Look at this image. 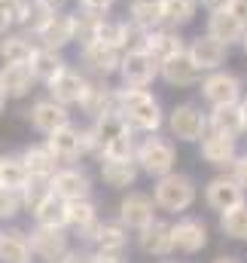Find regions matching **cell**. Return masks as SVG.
Masks as SVG:
<instances>
[{
    "instance_id": "cell-1",
    "label": "cell",
    "mask_w": 247,
    "mask_h": 263,
    "mask_svg": "<svg viewBox=\"0 0 247 263\" xmlns=\"http://www.w3.org/2000/svg\"><path fill=\"white\" fill-rule=\"evenodd\" d=\"M119 114L128 120V126L137 132H156L162 126V104L153 92L147 89H134V86H122L119 89Z\"/></svg>"
},
{
    "instance_id": "cell-2",
    "label": "cell",
    "mask_w": 247,
    "mask_h": 263,
    "mask_svg": "<svg viewBox=\"0 0 247 263\" xmlns=\"http://www.w3.org/2000/svg\"><path fill=\"white\" fill-rule=\"evenodd\" d=\"M137 165H140V172H147V175H153V178H165V175H171L174 172V162H177V153H174V147H171V141H165V138H159V135H153L150 132V138H143L140 141V147H137Z\"/></svg>"
},
{
    "instance_id": "cell-3",
    "label": "cell",
    "mask_w": 247,
    "mask_h": 263,
    "mask_svg": "<svg viewBox=\"0 0 247 263\" xmlns=\"http://www.w3.org/2000/svg\"><path fill=\"white\" fill-rule=\"evenodd\" d=\"M195 202V184L189 175L171 172L165 178H159L156 184V205H162L165 211H186Z\"/></svg>"
},
{
    "instance_id": "cell-4",
    "label": "cell",
    "mask_w": 247,
    "mask_h": 263,
    "mask_svg": "<svg viewBox=\"0 0 247 263\" xmlns=\"http://www.w3.org/2000/svg\"><path fill=\"white\" fill-rule=\"evenodd\" d=\"M159 73H162V62H159L153 52H147V49L125 52L122 67H119L122 86H134V89H147Z\"/></svg>"
},
{
    "instance_id": "cell-5",
    "label": "cell",
    "mask_w": 247,
    "mask_h": 263,
    "mask_svg": "<svg viewBox=\"0 0 247 263\" xmlns=\"http://www.w3.org/2000/svg\"><path fill=\"white\" fill-rule=\"evenodd\" d=\"M201 98L211 107H223V104H238L241 101V80L229 70H211L201 80Z\"/></svg>"
},
{
    "instance_id": "cell-6",
    "label": "cell",
    "mask_w": 247,
    "mask_h": 263,
    "mask_svg": "<svg viewBox=\"0 0 247 263\" xmlns=\"http://www.w3.org/2000/svg\"><path fill=\"white\" fill-rule=\"evenodd\" d=\"M79 59H83V65L89 67L95 77H110V73H119L125 52L119 46H110L104 40H95V43L79 46Z\"/></svg>"
},
{
    "instance_id": "cell-7",
    "label": "cell",
    "mask_w": 247,
    "mask_h": 263,
    "mask_svg": "<svg viewBox=\"0 0 247 263\" xmlns=\"http://www.w3.org/2000/svg\"><path fill=\"white\" fill-rule=\"evenodd\" d=\"M168 129L177 141H201L208 135V117L195 104H177L168 117Z\"/></svg>"
},
{
    "instance_id": "cell-8",
    "label": "cell",
    "mask_w": 247,
    "mask_h": 263,
    "mask_svg": "<svg viewBox=\"0 0 247 263\" xmlns=\"http://www.w3.org/2000/svg\"><path fill=\"white\" fill-rule=\"evenodd\" d=\"M244 31H247V25L226 3H217L214 9H208V34L217 37V40H223L226 46L241 43L244 40Z\"/></svg>"
},
{
    "instance_id": "cell-9",
    "label": "cell",
    "mask_w": 247,
    "mask_h": 263,
    "mask_svg": "<svg viewBox=\"0 0 247 263\" xmlns=\"http://www.w3.org/2000/svg\"><path fill=\"white\" fill-rule=\"evenodd\" d=\"M89 86H92V80H89L83 70H76V67H64L61 73L49 83V92H52L55 101H61V104L70 107V104H83Z\"/></svg>"
},
{
    "instance_id": "cell-10",
    "label": "cell",
    "mask_w": 247,
    "mask_h": 263,
    "mask_svg": "<svg viewBox=\"0 0 247 263\" xmlns=\"http://www.w3.org/2000/svg\"><path fill=\"white\" fill-rule=\"evenodd\" d=\"M186 52L192 55V62L201 67V70H220L223 62H226V55H229V46L223 43V40H217V37H211V34H198V37H192L189 40V46H186Z\"/></svg>"
},
{
    "instance_id": "cell-11",
    "label": "cell",
    "mask_w": 247,
    "mask_h": 263,
    "mask_svg": "<svg viewBox=\"0 0 247 263\" xmlns=\"http://www.w3.org/2000/svg\"><path fill=\"white\" fill-rule=\"evenodd\" d=\"M37 43L40 46H46V49H58L61 52L64 46H70V43H76V37H73V12H64L58 9L37 34Z\"/></svg>"
},
{
    "instance_id": "cell-12",
    "label": "cell",
    "mask_w": 247,
    "mask_h": 263,
    "mask_svg": "<svg viewBox=\"0 0 247 263\" xmlns=\"http://www.w3.org/2000/svg\"><path fill=\"white\" fill-rule=\"evenodd\" d=\"M37 37L28 31H9L0 37V62L3 65H31L37 52Z\"/></svg>"
},
{
    "instance_id": "cell-13",
    "label": "cell",
    "mask_w": 247,
    "mask_h": 263,
    "mask_svg": "<svg viewBox=\"0 0 247 263\" xmlns=\"http://www.w3.org/2000/svg\"><path fill=\"white\" fill-rule=\"evenodd\" d=\"M201 73H204V70L192 62V55H189V52H180V55L162 62V73H159V77H162L168 86L189 89V86H201Z\"/></svg>"
},
{
    "instance_id": "cell-14",
    "label": "cell",
    "mask_w": 247,
    "mask_h": 263,
    "mask_svg": "<svg viewBox=\"0 0 247 263\" xmlns=\"http://www.w3.org/2000/svg\"><path fill=\"white\" fill-rule=\"evenodd\" d=\"M70 123V114H67V104L55 101V98H43L31 107V126L43 135H52L58 132L61 126Z\"/></svg>"
},
{
    "instance_id": "cell-15",
    "label": "cell",
    "mask_w": 247,
    "mask_h": 263,
    "mask_svg": "<svg viewBox=\"0 0 247 263\" xmlns=\"http://www.w3.org/2000/svg\"><path fill=\"white\" fill-rule=\"evenodd\" d=\"M204 196H208V205H211L214 211L223 214V211H229V208L244 205V187H241L235 178H214V181L208 184Z\"/></svg>"
},
{
    "instance_id": "cell-16",
    "label": "cell",
    "mask_w": 247,
    "mask_h": 263,
    "mask_svg": "<svg viewBox=\"0 0 247 263\" xmlns=\"http://www.w3.org/2000/svg\"><path fill=\"white\" fill-rule=\"evenodd\" d=\"M46 144H49V150L61 159V162H73V159H79L83 153H86V132H79L76 126H61L58 132H52L49 138H46Z\"/></svg>"
},
{
    "instance_id": "cell-17",
    "label": "cell",
    "mask_w": 247,
    "mask_h": 263,
    "mask_svg": "<svg viewBox=\"0 0 247 263\" xmlns=\"http://www.w3.org/2000/svg\"><path fill=\"white\" fill-rule=\"evenodd\" d=\"M201 159L208 165H217V168H226L238 159V150H235V138L229 135H220V132H208L201 138Z\"/></svg>"
},
{
    "instance_id": "cell-18",
    "label": "cell",
    "mask_w": 247,
    "mask_h": 263,
    "mask_svg": "<svg viewBox=\"0 0 247 263\" xmlns=\"http://www.w3.org/2000/svg\"><path fill=\"white\" fill-rule=\"evenodd\" d=\"M52 193H58L67 202H76V199H89L92 193V181L86 172L79 168H58L52 175Z\"/></svg>"
},
{
    "instance_id": "cell-19",
    "label": "cell",
    "mask_w": 247,
    "mask_h": 263,
    "mask_svg": "<svg viewBox=\"0 0 247 263\" xmlns=\"http://www.w3.org/2000/svg\"><path fill=\"white\" fill-rule=\"evenodd\" d=\"M208 126H211V132H220V135L238 138L241 132H247L244 101H238V104H223V107H214V110H211V117H208Z\"/></svg>"
},
{
    "instance_id": "cell-20",
    "label": "cell",
    "mask_w": 247,
    "mask_h": 263,
    "mask_svg": "<svg viewBox=\"0 0 247 263\" xmlns=\"http://www.w3.org/2000/svg\"><path fill=\"white\" fill-rule=\"evenodd\" d=\"M147 52H153L159 62H168L174 55L186 52V43L180 37V28H171V25H162L156 31H150V40H147Z\"/></svg>"
},
{
    "instance_id": "cell-21",
    "label": "cell",
    "mask_w": 247,
    "mask_h": 263,
    "mask_svg": "<svg viewBox=\"0 0 247 263\" xmlns=\"http://www.w3.org/2000/svg\"><path fill=\"white\" fill-rule=\"evenodd\" d=\"M119 220H122V227H131V230L150 227L153 223V199L143 193H128L119 205Z\"/></svg>"
},
{
    "instance_id": "cell-22",
    "label": "cell",
    "mask_w": 247,
    "mask_h": 263,
    "mask_svg": "<svg viewBox=\"0 0 247 263\" xmlns=\"http://www.w3.org/2000/svg\"><path fill=\"white\" fill-rule=\"evenodd\" d=\"M79 107H83L89 117H95V120L104 117V114H113V110H119V89H110V86H104V83H92Z\"/></svg>"
},
{
    "instance_id": "cell-23",
    "label": "cell",
    "mask_w": 247,
    "mask_h": 263,
    "mask_svg": "<svg viewBox=\"0 0 247 263\" xmlns=\"http://www.w3.org/2000/svg\"><path fill=\"white\" fill-rule=\"evenodd\" d=\"M208 245V227L198 217H183L174 227V248L183 254H195Z\"/></svg>"
},
{
    "instance_id": "cell-24",
    "label": "cell",
    "mask_w": 247,
    "mask_h": 263,
    "mask_svg": "<svg viewBox=\"0 0 247 263\" xmlns=\"http://www.w3.org/2000/svg\"><path fill=\"white\" fill-rule=\"evenodd\" d=\"M86 239L98 245V254H116V257H122V248L128 242L119 223H95L92 230H86Z\"/></svg>"
},
{
    "instance_id": "cell-25",
    "label": "cell",
    "mask_w": 247,
    "mask_h": 263,
    "mask_svg": "<svg viewBox=\"0 0 247 263\" xmlns=\"http://www.w3.org/2000/svg\"><path fill=\"white\" fill-rule=\"evenodd\" d=\"M34 83H37V77H34L31 65H3L0 67V89L9 98H25Z\"/></svg>"
},
{
    "instance_id": "cell-26",
    "label": "cell",
    "mask_w": 247,
    "mask_h": 263,
    "mask_svg": "<svg viewBox=\"0 0 247 263\" xmlns=\"http://www.w3.org/2000/svg\"><path fill=\"white\" fill-rule=\"evenodd\" d=\"M137 172H140L137 159H101V178H104V184L113 187V190L131 187L134 178H137Z\"/></svg>"
},
{
    "instance_id": "cell-27",
    "label": "cell",
    "mask_w": 247,
    "mask_h": 263,
    "mask_svg": "<svg viewBox=\"0 0 247 263\" xmlns=\"http://www.w3.org/2000/svg\"><path fill=\"white\" fill-rule=\"evenodd\" d=\"M140 248L147 254H156V257L174 251V227H168L162 220H153L150 227L140 230Z\"/></svg>"
},
{
    "instance_id": "cell-28",
    "label": "cell",
    "mask_w": 247,
    "mask_h": 263,
    "mask_svg": "<svg viewBox=\"0 0 247 263\" xmlns=\"http://www.w3.org/2000/svg\"><path fill=\"white\" fill-rule=\"evenodd\" d=\"M31 248H34V254H40L46 260H61V254L67 251V236L58 227H40L31 236Z\"/></svg>"
},
{
    "instance_id": "cell-29",
    "label": "cell",
    "mask_w": 247,
    "mask_h": 263,
    "mask_svg": "<svg viewBox=\"0 0 247 263\" xmlns=\"http://www.w3.org/2000/svg\"><path fill=\"white\" fill-rule=\"evenodd\" d=\"M67 208H70L67 199H61L58 193H46L34 205V217H37L40 227H58V230H64L67 227Z\"/></svg>"
},
{
    "instance_id": "cell-30",
    "label": "cell",
    "mask_w": 247,
    "mask_h": 263,
    "mask_svg": "<svg viewBox=\"0 0 247 263\" xmlns=\"http://www.w3.org/2000/svg\"><path fill=\"white\" fill-rule=\"evenodd\" d=\"M128 22L143 28V31H156L165 25V12H162V0H128Z\"/></svg>"
},
{
    "instance_id": "cell-31",
    "label": "cell",
    "mask_w": 247,
    "mask_h": 263,
    "mask_svg": "<svg viewBox=\"0 0 247 263\" xmlns=\"http://www.w3.org/2000/svg\"><path fill=\"white\" fill-rule=\"evenodd\" d=\"M67 62L61 59V52L58 49H46V46H37V52H34V59H31V70H34V77L40 80V83H52L58 73H61Z\"/></svg>"
},
{
    "instance_id": "cell-32",
    "label": "cell",
    "mask_w": 247,
    "mask_h": 263,
    "mask_svg": "<svg viewBox=\"0 0 247 263\" xmlns=\"http://www.w3.org/2000/svg\"><path fill=\"white\" fill-rule=\"evenodd\" d=\"M58 156L49 150V144H43V147H28L25 150V165H28V172H31V178H52L55 172H58Z\"/></svg>"
},
{
    "instance_id": "cell-33",
    "label": "cell",
    "mask_w": 247,
    "mask_h": 263,
    "mask_svg": "<svg viewBox=\"0 0 247 263\" xmlns=\"http://www.w3.org/2000/svg\"><path fill=\"white\" fill-rule=\"evenodd\" d=\"M101 25H104V15H101V12L76 9V12H73V37H76V43H79V46L95 43L98 34H101Z\"/></svg>"
},
{
    "instance_id": "cell-34",
    "label": "cell",
    "mask_w": 247,
    "mask_h": 263,
    "mask_svg": "<svg viewBox=\"0 0 247 263\" xmlns=\"http://www.w3.org/2000/svg\"><path fill=\"white\" fill-rule=\"evenodd\" d=\"M31 181V172L25 165V156H0V184L12 190H25Z\"/></svg>"
},
{
    "instance_id": "cell-35",
    "label": "cell",
    "mask_w": 247,
    "mask_h": 263,
    "mask_svg": "<svg viewBox=\"0 0 247 263\" xmlns=\"http://www.w3.org/2000/svg\"><path fill=\"white\" fill-rule=\"evenodd\" d=\"M31 242L22 233H0V260L3 263H25L31 257Z\"/></svg>"
},
{
    "instance_id": "cell-36",
    "label": "cell",
    "mask_w": 247,
    "mask_h": 263,
    "mask_svg": "<svg viewBox=\"0 0 247 263\" xmlns=\"http://www.w3.org/2000/svg\"><path fill=\"white\" fill-rule=\"evenodd\" d=\"M92 129H95L98 141H101V150H104V144H110V141H113V138H119V135H128V132H131V126H128V120H125L119 110H113V114L98 117Z\"/></svg>"
},
{
    "instance_id": "cell-37",
    "label": "cell",
    "mask_w": 247,
    "mask_h": 263,
    "mask_svg": "<svg viewBox=\"0 0 247 263\" xmlns=\"http://www.w3.org/2000/svg\"><path fill=\"white\" fill-rule=\"evenodd\" d=\"M162 12H165V25L186 28L198 12V0H162Z\"/></svg>"
},
{
    "instance_id": "cell-38",
    "label": "cell",
    "mask_w": 247,
    "mask_h": 263,
    "mask_svg": "<svg viewBox=\"0 0 247 263\" xmlns=\"http://www.w3.org/2000/svg\"><path fill=\"white\" fill-rule=\"evenodd\" d=\"M95 220H98V214H95V205H92L89 199L70 202V208H67V223H70V227H76L79 233H86V230L95 227Z\"/></svg>"
},
{
    "instance_id": "cell-39",
    "label": "cell",
    "mask_w": 247,
    "mask_h": 263,
    "mask_svg": "<svg viewBox=\"0 0 247 263\" xmlns=\"http://www.w3.org/2000/svg\"><path fill=\"white\" fill-rule=\"evenodd\" d=\"M220 230H223L229 239H247V205H238V208L223 211Z\"/></svg>"
},
{
    "instance_id": "cell-40",
    "label": "cell",
    "mask_w": 247,
    "mask_h": 263,
    "mask_svg": "<svg viewBox=\"0 0 247 263\" xmlns=\"http://www.w3.org/2000/svg\"><path fill=\"white\" fill-rule=\"evenodd\" d=\"M134 156H137V147H134L131 132L113 138V141L104 144V150H101V159H134Z\"/></svg>"
},
{
    "instance_id": "cell-41",
    "label": "cell",
    "mask_w": 247,
    "mask_h": 263,
    "mask_svg": "<svg viewBox=\"0 0 247 263\" xmlns=\"http://www.w3.org/2000/svg\"><path fill=\"white\" fill-rule=\"evenodd\" d=\"M25 205V190H12V187H3L0 184V220L6 217H15Z\"/></svg>"
},
{
    "instance_id": "cell-42",
    "label": "cell",
    "mask_w": 247,
    "mask_h": 263,
    "mask_svg": "<svg viewBox=\"0 0 247 263\" xmlns=\"http://www.w3.org/2000/svg\"><path fill=\"white\" fill-rule=\"evenodd\" d=\"M18 25V12H15V0H0V37L9 34Z\"/></svg>"
},
{
    "instance_id": "cell-43",
    "label": "cell",
    "mask_w": 247,
    "mask_h": 263,
    "mask_svg": "<svg viewBox=\"0 0 247 263\" xmlns=\"http://www.w3.org/2000/svg\"><path fill=\"white\" fill-rule=\"evenodd\" d=\"M76 3H79V9H89V12H101V15H107V12L113 9L116 0H76Z\"/></svg>"
},
{
    "instance_id": "cell-44",
    "label": "cell",
    "mask_w": 247,
    "mask_h": 263,
    "mask_svg": "<svg viewBox=\"0 0 247 263\" xmlns=\"http://www.w3.org/2000/svg\"><path fill=\"white\" fill-rule=\"evenodd\" d=\"M232 178H235L241 187H247V153H241V156L232 162Z\"/></svg>"
},
{
    "instance_id": "cell-45",
    "label": "cell",
    "mask_w": 247,
    "mask_h": 263,
    "mask_svg": "<svg viewBox=\"0 0 247 263\" xmlns=\"http://www.w3.org/2000/svg\"><path fill=\"white\" fill-rule=\"evenodd\" d=\"M64 263H98V257H92V254H79V251H73V254H67Z\"/></svg>"
},
{
    "instance_id": "cell-46",
    "label": "cell",
    "mask_w": 247,
    "mask_h": 263,
    "mask_svg": "<svg viewBox=\"0 0 247 263\" xmlns=\"http://www.w3.org/2000/svg\"><path fill=\"white\" fill-rule=\"evenodd\" d=\"M98 263H122V257H116V254H98Z\"/></svg>"
},
{
    "instance_id": "cell-47",
    "label": "cell",
    "mask_w": 247,
    "mask_h": 263,
    "mask_svg": "<svg viewBox=\"0 0 247 263\" xmlns=\"http://www.w3.org/2000/svg\"><path fill=\"white\" fill-rule=\"evenodd\" d=\"M6 101H9V95H6V92L0 89V114H3V107H6Z\"/></svg>"
},
{
    "instance_id": "cell-48",
    "label": "cell",
    "mask_w": 247,
    "mask_h": 263,
    "mask_svg": "<svg viewBox=\"0 0 247 263\" xmlns=\"http://www.w3.org/2000/svg\"><path fill=\"white\" fill-rule=\"evenodd\" d=\"M214 263H241V260H235V257H217Z\"/></svg>"
},
{
    "instance_id": "cell-49",
    "label": "cell",
    "mask_w": 247,
    "mask_h": 263,
    "mask_svg": "<svg viewBox=\"0 0 247 263\" xmlns=\"http://www.w3.org/2000/svg\"><path fill=\"white\" fill-rule=\"evenodd\" d=\"M198 3H204V6H208V9H214V6H217V3H220V0H198Z\"/></svg>"
},
{
    "instance_id": "cell-50",
    "label": "cell",
    "mask_w": 247,
    "mask_h": 263,
    "mask_svg": "<svg viewBox=\"0 0 247 263\" xmlns=\"http://www.w3.org/2000/svg\"><path fill=\"white\" fill-rule=\"evenodd\" d=\"M241 49H244V55H247V31H244V40H241Z\"/></svg>"
},
{
    "instance_id": "cell-51",
    "label": "cell",
    "mask_w": 247,
    "mask_h": 263,
    "mask_svg": "<svg viewBox=\"0 0 247 263\" xmlns=\"http://www.w3.org/2000/svg\"><path fill=\"white\" fill-rule=\"evenodd\" d=\"M244 117H247V101H244Z\"/></svg>"
},
{
    "instance_id": "cell-52",
    "label": "cell",
    "mask_w": 247,
    "mask_h": 263,
    "mask_svg": "<svg viewBox=\"0 0 247 263\" xmlns=\"http://www.w3.org/2000/svg\"><path fill=\"white\" fill-rule=\"evenodd\" d=\"M52 263H55V260H52ZM58 263H64V260H58Z\"/></svg>"
}]
</instances>
